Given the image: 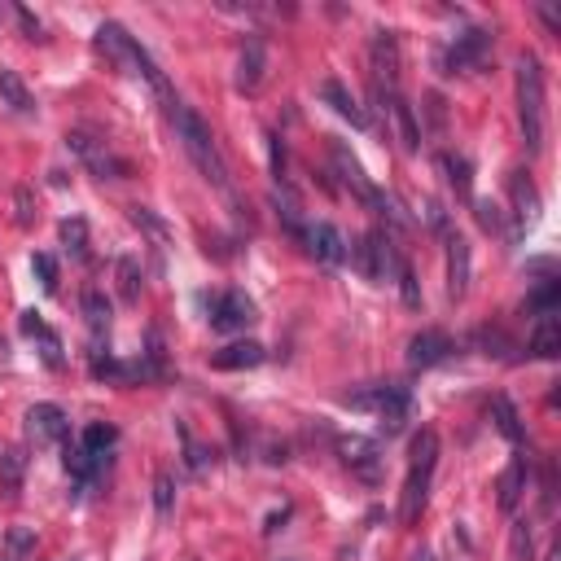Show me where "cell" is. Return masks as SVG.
Here are the masks:
<instances>
[{"label":"cell","instance_id":"6da1fadb","mask_svg":"<svg viewBox=\"0 0 561 561\" xmlns=\"http://www.w3.org/2000/svg\"><path fill=\"white\" fill-rule=\"evenodd\" d=\"M167 119H171V128H176L180 149L189 154V163L202 171V180H211V185L237 206V194H232V180H229V163H224V154H220V140L211 132V123L202 119L194 105H185L180 97L167 105Z\"/></svg>","mask_w":561,"mask_h":561},{"label":"cell","instance_id":"7a4b0ae2","mask_svg":"<svg viewBox=\"0 0 561 561\" xmlns=\"http://www.w3.org/2000/svg\"><path fill=\"white\" fill-rule=\"evenodd\" d=\"M97 49L114 62L119 70H128V75H136V79H145L154 93H158V101H163V110L176 101V93H171V84H167V75H163V67L136 44L132 35L123 32L119 23H101L97 27Z\"/></svg>","mask_w":561,"mask_h":561},{"label":"cell","instance_id":"3957f363","mask_svg":"<svg viewBox=\"0 0 561 561\" xmlns=\"http://www.w3.org/2000/svg\"><path fill=\"white\" fill-rule=\"evenodd\" d=\"M513 88H518V123H522V136H527V149L539 154L544 149V132H548V105H544V67H539L535 53L518 58Z\"/></svg>","mask_w":561,"mask_h":561},{"label":"cell","instance_id":"277c9868","mask_svg":"<svg viewBox=\"0 0 561 561\" xmlns=\"http://www.w3.org/2000/svg\"><path fill=\"white\" fill-rule=\"evenodd\" d=\"M434 465H439V434L421 430L412 439V452H408V474H403V495H399V522L412 527L421 518L430 500V478H434Z\"/></svg>","mask_w":561,"mask_h":561},{"label":"cell","instance_id":"5b68a950","mask_svg":"<svg viewBox=\"0 0 561 561\" xmlns=\"http://www.w3.org/2000/svg\"><path fill=\"white\" fill-rule=\"evenodd\" d=\"M347 259L360 267V276H368V281H386V276H399V272H403V255H399L395 237L386 229H368L360 241L351 246Z\"/></svg>","mask_w":561,"mask_h":561},{"label":"cell","instance_id":"8992f818","mask_svg":"<svg viewBox=\"0 0 561 561\" xmlns=\"http://www.w3.org/2000/svg\"><path fill=\"white\" fill-rule=\"evenodd\" d=\"M67 149L88 167L97 180H128V176H132V167L123 163L105 140H97V136H88V132H67Z\"/></svg>","mask_w":561,"mask_h":561},{"label":"cell","instance_id":"52a82bcc","mask_svg":"<svg viewBox=\"0 0 561 561\" xmlns=\"http://www.w3.org/2000/svg\"><path fill=\"white\" fill-rule=\"evenodd\" d=\"M487 53H492V32L474 27V32L457 35V44H452L448 53H439V70H443V75H465V70H478L483 62H487Z\"/></svg>","mask_w":561,"mask_h":561},{"label":"cell","instance_id":"ba28073f","mask_svg":"<svg viewBox=\"0 0 561 561\" xmlns=\"http://www.w3.org/2000/svg\"><path fill=\"white\" fill-rule=\"evenodd\" d=\"M264 79H267V44H264V35L259 32H250L246 35V44H241V58H237V93H259L264 88Z\"/></svg>","mask_w":561,"mask_h":561},{"label":"cell","instance_id":"9c48e42d","mask_svg":"<svg viewBox=\"0 0 561 561\" xmlns=\"http://www.w3.org/2000/svg\"><path fill=\"white\" fill-rule=\"evenodd\" d=\"M333 171H338V180H342V185L356 194V202L373 206V211L382 206V198H386V194H382V189H377V185L364 176V167L356 163V154H351L347 145H333Z\"/></svg>","mask_w":561,"mask_h":561},{"label":"cell","instance_id":"30bf717a","mask_svg":"<svg viewBox=\"0 0 561 561\" xmlns=\"http://www.w3.org/2000/svg\"><path fill=\"white\" fill-rule=\"evenodd\" d=\"M259 316H255V303L241 294V290H229V294H220L211 303V330L215 333H232V330H246V325H255Z\"/></svg>","mask_w":561,"mask_h":561},{"label":"cell","instance_id":"8fae6325","mask_svg":"<svg viewBox=\"0 0 561 561\" xmlns=\"http://www.w3.org/2000/svg\"><path fill=\"white\" fill-rule=\"evenodd\" d=\"M338 452H342L347 469H351V474H360L364 483H377V478H382V448H377V439L351 434V439H342V443H338Z\"/></svg>","mask_w":561,"mask_h":561},{"label":"cell","instance_id":"7c38bea8","mask_svg":"<svg viewBox=\"0 0 561 561\" xmlns=\"http://www.w3.org/2000/svg\"><path fill=\"white\" fill-rule=\"evenodd\" d=\"M303 241H307V250L316 255V264H325V267H338V264H347V255H351V246H347V237L333 229L330 220H316L312 229L303 232Z\"/></svg>","mask_w":561,"mask_h":561},{"label":"cell","instance_id":"4fadbf2b","mask_svg":"<svg viewBox=\"0 0 561 561\" xmlns=\"http://www.w3.org/2000/svg\"><path fill=\"white\" fill-rule=\"evenodd\" d=\"M368 62H373V79H377V84L386 79V88L395 93L399 70H403V58H399L395 32H373V40H368Z\"/></svg>","mask_w":561,"mask_h":561},{"label":"cell","instance_id":"5bb4252c","mask_svg":"<svg viewBox=\"0 0 561 561\" xmlns=\"http://www.w3.org/2000/svg\"><path fill=\"white\" fill-rule=\"evenodd\" d=\"M457 347H452V338L443 330H421L408 338V368H434V364H443L452 356Z\"/></svg>","mask_w":561,"mask_h":561},{"label":"cell","instance_id":"9a60e30c","mask_svg":"<svg viewBox=\"0 0 561 561\" xmlns=\"http://www.w3.org/2000/svg\"><path fill=\"white\" fill-rule=\"evenodd\" d=\"M469 276H474V250L461 232H448V294L457 303L469 294Z\"/></svg>","mask_w":561,"mask_h":561},{"label":"cell","instance_id":"2e32d148","mask_svg":"<svg viewBox=\"0 0 561 561\" xmlns=\"http://www.w3.org/2000/svg\"><path fill=\"white\" fill-rule=\"evenodd\" d=\"M27 430H32L35 448H44V443H67L70 421L58 403H35L32 412H27Z\"/></svg>","mask_w":561,"mask_h":561},{"label":"cell","instance_id":"e0dca14e","mask_svg":"<svg viewBox=\"0 0 561 561\" xmlns=\"http://www.w3.org/2000/svg\"><path fill=\"white\" fill-rule=\"evenodd\" d=\"M509 198H513V220H518V232L530 229L539 220V194L530 185L527 171H509Z\"/></svg>","mask_w":561,"mask_h":561},{"label":"cell","instance_id":"ac0fdd59","mask_svg":"<svg viewBox=\"0 0 561 561\" xmlns=\"http://www.w3.org/2000/svg\"><path fill=\"white\" fill-rule=\"evenodd\" d=\"M527 351L535 360H557L561 356V312H548L535 321V330L527 338Z\"/></svg>","mask_w":561,"mask_h":561},{"label":"cell","instance_id":"d6986e66","mask_svg":"<svg viewBox=\"0 0 561 561\" xmlns=\"http://www.w3.org/2000/svg\"><path fill=\"white\" fill-rule=\"evenodd\" d=\"M267 360L264 342H255V338H246V342H229V347H220L211 364L215 368H224V373H237V368H259Z\"/></svg>","mask_w":561,"mask_h":561},{"label":"cell","instance_id":"ffe728a7","mask_svg":"<svg viewBox=\"0 0 561 561\" xmlns=\"http://www.w3.org/2000/svg\"><path fill=\"white\" fill-rule=\"evenodd\" d=\"M321 101L325 105H333V114H342L351 128H368V114L360 110V101L347 93V84H338V79H325L321 84Z\"/></svg>","mask_w":561,"mask_h":561},{"label":"cell","instance_id":"44dd1931","mask_svg":"<svg viewBox=\"0 0 561 561\" xmlns=\"http://www.w3.org/2000/svg\"><path fill=\"white\" fill-rule=\"evenodd\" d=\"M495 492H500L495 500H500V509H504V513H513V509H518V500H522V492H527V457H522V452H518V457L509 461V469L500 474Z\"/></svg>","mask_w":561,"mask_h":561},{"label":"cell","instance_id":"7402d4cb","mask_svg":"<svg viewBox=\"0 0 561 561\" xmlns=\"http://www.w3.org/2000/svg\"><path fill=\"white\" fill-rule=\"evenodd\" d=\"M18 325H23V333H27V338H35V342H40V356H44V364H49V368H62V338H58V333L49 330V325H44L35 312H23V321H18Z\"/></svg>","mask_w":561,"mask_h":561},{"label":"cell","instance_id":"603a6c76","mask_svg":"<svg viewBox=\"0 0 561 561\" xmlns=\"http://www.w3.org/2000/svg\"><path fill=\"white\" fill-rule=\"evenodd\" d=\"M23 478H27V448H5V452H0V495H5V500H18Z\"/></svg>","mask_w":561,"mask_h":561},{"label":"cell","instance_id":"cb8c5ba5","mask_svg":"<svg viewBox=\"0 0 561 561\" xmlns=\"http://www.w3.org/2000/svg\"><path fill=\"white\" fill-rule=\"evenodd\" d=\"M0 101L14 110V114H35V97L32 88L23 84V75L9 67H0Z\"/></svg>","mask_w":561,"mask_h":561},{"label":"cell","instance_id":"d4e9b609","mask_svg":"<svg viewBox=\"0 0 561 561\" xmlns=\"http://www.w3.org/2000/svg\"><path fill=\"white\" fill-rule=\"evenodd\" d=\"M391 119H395V128H399V145H403L408 154H417V149H421V128H417L412 105L399 97V93H391Z\"/></svg>","mask_w":561,"mask_h":561},{"label":"cell","instance_id":"484cf974","mask_svg":"<svg viewBox=\"0 0 561 561\" xmlns=\"http://www.w3.org/2000/svg\"><path fill=\"white\" fill-rule=\"evenodd\" d=\"M399 382H373V386H364V391H351V395H342L347 408H356V412H382L386 408V399L395 395Z\"/></svg>","mask_w":561,"mask_h":561},{"label":"cell","instance_id":"4316f807","mask_svg":"<svg viewBox=\"0 0 561 561\" xmlns=\"http://www.w3.org/2000/svg\"><path fill=\"white\" fill-rule=\"evenodd\" d=\"M84 321H88V330H93V338H105L110 333V303H105V294L101 290H84Z\"/></svg>","mask_w":561,"mask_h":561},{"label":"cell","instance_id":"83f0119b","mask_svg":"<svg viewBox=\"0 0 561 561\" xmlns=\"http://www.w3.org/2000/svg\"><path fill=\"white\" fill-rule=\"evenodd\" d=\"M492 421L509 443H522V417H518V408L509 403V395H492Z\"/></svg>","mask_w":561,"mask_h":561},{"label":"cell","instance_id":"f1b7e54d","mask_svg":"<svg viewBox=\"0 0 561 561\" xmlns=\"http://www.w3.org/2000/svg\"><path fill=\"white\" fill-rule=\"evenodd\" d=\"M62 246H67L70 259H79V264H88L93 255H88V224L79 220V215H70V220H62Z\"/></svg>","mask_w":561,"mask_h":561},{"label":"cell","instance_id":"f546056e","mask_svg":"<svg viewBox=\"0 0 561 561\" xmlns=\"http://www.w3.org/2000/svg\"><path fill=\"white\" fill-rule=\"evenodd\" d=\"M272 206H276V215H281L285 232H290V237H303V215H298L303 206H298V198L285 189V185H281V189H272Z\"/></svg>","mask_w":561,"mask_h":561},{"label":"cell","instance_id":"4dcf8cb0","mask_svg":"<svg viewBox=\"0 0 561 561\" xmlns=\"http://www.w3.org/2000/svg\"><path fill=\"white\" fill-rule=\"evenodd\" d=\"M114 276H119V298H123V303H140V264L123 255V259L114 264Z\"/></svg>","mask_w":561,"mask_h":561},{"label":"cell","instance_id":"1f68e13d","mask_svg":"<svg viewBox=\"0 0 561 561\" xmlns=\"http://www.w3.org/2000/svg\"><path fill=\"white\" fill-rule=\"evenodd\" d=\"M114 443H119V430L101 426V421H97V426H88V430H84V439H79V448H84V452H93L97 461L110 452V448H114Z\"/></svg>","mask_w":561,"mask_h":561},{"label":"cell","instance_id":"d6a6232c","mask_svg":"<svg viewBox=\"0 0 561 561\" xmlns=\"http://www.w3.org/2000/svg\"><path fill=\"white\" fill-rule=\"evenodd\" d=\"M557 303H561V281H544L535 294L527 298V312H535V316H548V312H557Z\"/></svg>","mask_w":561,"mask_h":561},{"label":"cell","instance_id":"836d02e7","mask_svg":"<svg viewBox=\"0 0 561 561\" xmlns=\"http://www.w3.org/2000/svg\"><path fill=\"white\" fill-rule=\"evenodd\" d=\"M439 167L448 171V180L457 185V194H461V198H469V194H474V176H469V163H465V158H457V154H443V158H439Z\"/></svg>","mask_w":561,"mask_h":561},{"label":"cell","instance_id":"e575fe53","mask_svg":"<svg viewBox=\"0 0 561 561\" xmlns=\"http://www.w3.org/2000/svg\"><path fill=\"white\" fill-rule=\"evenodd\" d=\"M128 215H132V224H136V229H145L149 237H154V241H158V246H167V241H171V232H167V224L158 220V215H154V211H149V206H128Z\"/></svg>","mask_w":561,"mask_h":561},{"label":"cell","instance_id":"d590c367","mask_svg":"<svg viewBox=\"0 0 561 561\" xmlns=\"http://www.w3.org/2000/svg\"><path fill=\"white\" fill-rule=\"evenodd\" d=\"M14 224H18V229H32L35 224V194L27 185L14 189Z\"/></svg>","mask_w":561,"mask_h":561},{"label":"cell","instance_id":"8d00e7d4","mask_svg":"<svg viewBox=\"0 0 561 561\" xmlns=\"http://www.w3.org/2000/svg\"><path fill=\"white\" fill-rule=\"evenodd\" d=\"M474 215H478V224L487 232H504V211H500V202L474 198Z\"/></svg>","mask_w":561,"mask_h":561},{"label":"cell","instance_id":"74e56055","mask_svg":"<svg viewBox=\"0 0 561 561\" xmlns=\"http://www.w3.org/2000/svg\"><path fill=\"white\" fill-rule=\"evenodd\" d=\"M32 272L40 276L44 294H58V259H53V255H44V250H40V255L32 259Z\"/></svg>","mask_w":561,"mask_h":561},{"label":"cell","instance_id":"f35d334b","mask_svg":"<svg viewBox=\"0 0 561 561\" xmlns=\"http://www.w3.org/2000/svg\"><path fill=\"white\" fill-rule=\"evenodd\" d=\"M171 504H176V483H171V474H158L154 478V509H158V518L171 513Z\"/></svg>","mask_w":561,"mask_h":561},{"label":"cell","instance_id":"ab89813d","mask_svg":"<svg viewBox=\"0 0 561 561\" xmlns=\"http://www.w3.org/2000/svg\"><path fill=\"white\" fill-rule=\"evenodd\" d=\"M399 294H403V307H412V312H421V285H417V272L403 264L399 272Z\"/></svg>","mask_w":561,"mask_h":561},{"label":"cell","instance_id":"60d3db41","mask_svg":"<svg viewBox=\"0 0 561 561\" xmlns=\"http://www.w3.org/2000/svg\"><path fill=\"white\" fill-rule=\"evenodd\" d=\"M535 544H530V527L527 522H513V561H530Z\"/></svg>","mask_w":561,"mask_h":561},{"label":"cell","instance_id":"b9f144b4","mask_svg":"<svg viewBox=\"0 0 561 561\" xmlns=\"http://www.w3.org/2000/svg\"><path fill=\"white\" fill-rule=\"evenodd\" d=\"M267 154H272V176L285 185V145H281L276 132H267Z\"/></svg>","mask_w":561,"mask_h":561},{"label":"cell","instance_id":"7bdbcfd3","mask_svg":"<svg viewBox=\"0 0 561 561\" xmlns=\"http://www.w3.org/2000/svg\"><path fill=\"white\" fill-rule=\"evenodd\" d=\"M535 14L544 18V27H548V32L561 35V18H557V9H553V5H535Z\"/></svg>","mask_w":561,"mask_h":561},{"label":"cell","instance_id":"ee69618b","mask_svg":"<svg viewBox=\"0 0 561 561\" xmlns=\"http://www.w3.org/2000/svg\"><path fill=\"white\" fill-rule=\"evenodd\" d=\"M14 14H18V23H23V32H27V40H40V23L32 18V9H23V5H18Z\"/></svg>","mask_w":561,"mask_h":561},{"label":"cell","instance_id":"f6af8a7d","mask_svg":"<svg viewBox=\"0 0 561 561\" xmlns=\"http://www.w3.org/2000/svg\"><path fill=\"white\" fill-rule=\"evenodd\" d=\"M32 544H35L32 530H9V548H14V553H27Z\"/></svg>","mask_w":561,"mask_h":561},{"label":"cell","instance_id":"bcb514c9","mask_svg":"<svg viewBox=\"0 0 561 561\" xmlns=\"http://www.w3.org/2000/svg\"><path fill=\"white\" fill-rule=\"evenodd\" d=\"M285 518H290V509H281V513H272V518H267V535H272V530H276V527H281V522H285Z\"/></svg>","mask_w":561,"mask_h":561},{"label":"cell","instance_id":"7dc6e473","mask_svg":"<svg viewBox=\"0 0 561 561\" xmlns=\"http://www.w3.org/2000/svg\"><path fill=\"white\" fill-rule=\"evenodd\" d=\"M417 561H434V557H430V553H417Z\"/></svg>","mask_w":561,"mask_h":561},{"label":"cell","instance_id":"c3c4849f","mask_svg":"<svg viewBox=\"0 0 561 561\" xmlns=\"http://www.w3.org/2000/svg\"><path fill=\"white\" fill-rule=\"evenodd\" d=\"M0 561H18V557H0Z\"/></svg>","mask_w":561,"mask_h":561},{"label":"cell","instance_id":"681fc988","mask_svg":"<svg viewBox=\"0 0 561 561\" xmlns=\"http://www.w3.org/2000/svg\"><path fill=\"white\" fill-rule=\"evenodd\" d=\"M0 356H5V342H0Z\"/></svg>","mask_w":561,"mask_h":561}]
</instances>
